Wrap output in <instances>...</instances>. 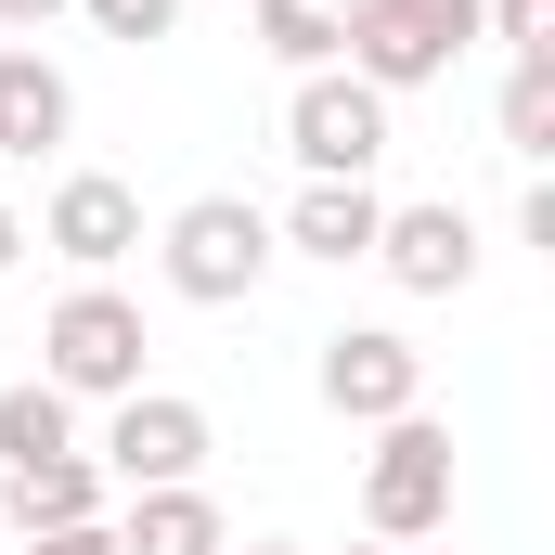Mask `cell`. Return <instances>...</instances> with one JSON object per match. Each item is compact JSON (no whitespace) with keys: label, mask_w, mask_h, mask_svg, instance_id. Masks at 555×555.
Segmentation results:
<instances>
[{"label":"cell","mask_w":555,"mask_h":555,"mask_svg":"<svg viewBox=\"0 0 555 555\" xmlns=\"http://www.w3.org/2000/svg\"><path fill=\"white\" fill-rule=\"evenodd\" d=\"M478 39H504L517 65H555V0H478Z\"/></svg>","instance_id":"e0dca14e"},{"label":"cell","mask_w":555,"mask_h":555,"mask_svg":"<svg viewBox=\"0 0 555 555\" xmlns=\"http://www.w3.org/2000/svg\"><path fill=\"white\" fill-rule=\"evenodd\" d=\"M117 555H220L233 543V517L207 504V478H181V491H130V517H104Z\"/></svg>","instance_id":"7c38bea8"},{"label":"cell","mask_w":555,"mask_h":555,"mask_svg":"<svg viewBox=\"0 0 555 555\" xmlns=\"http://www.w3.org/2000/svg\"><path fill=\"white\" fill-rule=\"evenodd\" d=\"M349 555H401V543H349Z\"/></svg>","instance_id":"603a6c76"},{"label":"cell","mask_w":555,"mask_h":555,"mask_svg":"<svg viewBox=\"0 0 555 555\" xmlns=\"http://www.w3.org/2000/svg\"><path fill=\"white\" fill-rule=\"evenodd\" d=\"M26 555H117V530H104V517H78V530H39Z\"/></svg>","instance_id":"d6986e66"},{"label":"cell","mask_w":555,"mask_h":555,"mask_svg":"<svg viewBox=\"0 0 555 555\" xmlns=\"http://www.w3.org/2000/svg\"><path fill=\"white\" fill-rule=\"evenodd\" d=\"M78 13H91V26H104V39H168V26H181V0H78Z\"/></svg>","instance_id":"ac0fdd59"},{"label":"cell","mask_w":555,"mask_h":555,"mask_svg":"<svg viewBox=\"0 0 555 555\" xmlns=\"http://www.w3.org/2000/svg\"><path fill=\"white\" fill-rule=\"evenodd\" d=\"M310 388H323V414H336V426L426 414V349L401 336V323H336L323 362H310Z\"/></svg>","instance_id":"8992f818"},{"label":"cell","mask_w":555,"mask_h":555,"mask_svg":"<svg viewBox=\"0 0 555 555\" xmlns=\"http://www.w3.org/2000/svg\"><path fill=\"white\" fill-rule=\"evenodd\" d=\"M26 272V220H13V207H0V284Z\"/></svg>","instance_id":"44dd1931"},{"label":"cell","mask_w":555,"mask_h":555,"mask_svg":"<svg viewBox=\"0 0 555 555\" xmlns=\"http://www.w3.org/2000/svg\"><path fill=\"white\" fill-rule=\"evenodd\" d=\"M220 555H297V543H220Z\"/></svg>","instance_id":"7402d4cb"},{"label":"cell","mask_w":555,"mask_h":555,"mask_svg":"<svg viewBox=\"0 0 555 555\" xmlns=\"http://www.w3.org/2000/svg\"><path fill=\"white\" fill-rule=\"evenodd\" d=\"M0 517L39 543V530H78V517H104V465L91 452H52V465H13L0 478Z\"/></svg>","instance_id":"4fadbf2b"},{"label":"cell","mask_w":555,"mask_h":555,"mask_svg":"<svg viewBox=\"0 0 555 555\" xmlns=\"http://www.w3.org/2000/svg\"><path fill=\"white\" fill-rule=\"evenodd\" d=\"M375 220H388V194H375V181H297V207L272 220V246H284V259L349 272V259H375Z\"/></svg>","instance_id":"30bf717a"},{"label":"cell","mask_w":555,"mask_h":555,"mask_svg":"<svg viewBox=\"0 0 555 555\" xmlns=\"http://www.w3.org/2000/svg\"><path fill=\"white\" fill-rule=\"evenodd\" d=\"M504 155H530V168L555 155V65H517L504 78Z\"/></svg>","instance_id":"2e32d148"},{"label":"cell","mask_w":555,"mask_h":555,"mask_svg":"<svg viewBox=\"0 0 555 555\" xmlns=\"http://www.w3.org/2000/svg\"><path fill=\"white\" fill-rule=\"evenodd\" d=\"M259 52H272L284 78H323L349 52V0H259Z\"/></svg>","instance_id":"5bb4252c"},{"label":"cell","mask_w":555,"mask_h":555,"mask_svg":"<svg viewBox=\"0 0 555 555\" xmlns=\"http://www.w3.org/2000/svg\"><path fill=\"white\" fill-rule=\"evenodd\" d=\"M52 13H78V0H0V26H13V39H39Z\"/></svg>","instance_id":"ffe728a7"},{"label":"cell","mask_w":555,"mask_h":555,"mask_svg":"<svg viewBox=\"0 0 555 555\" xmlns=\"http://www.w3.org/2000/svg\"><path fill=\"white\" fill-rule=\"evenodd\" d=\"M426 530H452V426L388 414L362 452V543H426Z\"/></svg>","instance_id":"277c9868"},{"label":"cell","mask_w":555,"mask_h":555,"mask_svg":"<svg viewBox=\"0 0 555 555\" xmlns=\"http://www.w3.org/2000/svg\"><path fill=\"white\" fill-rule=\"evenodd\" d=\"M52 452H78V401H65L52 375L0 388V478H13V465H52Z\"/></svg>","instance_id":"9a60e30c"},{"label":"cell","mask_w":555,"mask_h":555,"mask_svg":"<svg viewBox=\"0 0 555 555\" xmlns=\"http://www.w3.org/2000/svg\"><path fill=\"white\" fill-rule=\"evenodd\" d=\"M375 272L401 284V297H465V284H478V220H465L452 194L388 207V220H375Z\"/></svg>","instance_id":"9c48e42d"},{"label":"cell","mask_w":555,"mask_h":555,"mask_svg":"<svg viewBox=\"0 0 555 555\" xmlns=\"http://www.w3.org/2000/svg\"><path fill=\"white\" fill-rule=\"evenodd\" d=\"M26 246H52L78 284H104V272L142 246V194H130V181H104V168H78V181H52V207H39Z\"/></svg>","instance_id":"ba28073f"},{"label":"cell","mask_w":555,"mask_h":555,"mask_svg":"<svg viewBox=\"0 0 555 555\" xmlns=\"http://www.w3.org/2000/svg\"><path fill=\"white\" fill-rule=\"evenodd\" d=\"M207 452H220V426L207 401H181V388H130V401H104V491H181V478H207Z\"/></svg>","instance_id":"5b68a950"},{"label":"cell","mask_w":555,"mask_h":555,"mask_svg":"<svg viewBox=\"0 0 555 555\" xmlns=\"http://www.w3.org/2000/svg\"><path fill=\"white\" fill-rule=\"evenodd\" d=\"M142 297H117V284H65L52 297V323H39V375L65 388V401H130L142 388Z\"/></svg>","instance_id":"7a4b0ae2"},{"label":"cell","mask_w":555,"mask_h":555,"mask_svg":"<svg viewBox=\"0 0 555 555\" xmlns=\"http://www.w3.org/2000/svg\"><path fill=\"white\" fill-rule=\"evenodd\" d=\"M284 155H297L310 181H375V155H388V91H362L349 65L297 78V104H284Z\"/></svg>","instance_id":"52a82bcc"},{"label":"cell","mask_w":555,"mask_h":555,"mask_svg":"<svg viewBox=\"0 0 555 555\" xmlns=\"http://www.w3.org/2000/svg\"><path fill=\"white\" fill-rule=\"evenodd\" d=\"M272 207H246V194H194V207H168V233H155V272L168 297H194V310H246L259 284H272Z\"/></svg>","instance_id":"6da1fadb"},{"label":"cell","mask_w":555,"mask_h":555,"mask_svg":"<svg viewBox=\"0 0 555 555\" xmlns=\"http://www.w3.org/2000/svg\"><path fill=\"white\" fill-rule=\"evenodd\" d=\"M65 130H78V91H65V65H52L39 39H13V52H0V155H26V168H39Z\"/></svg>","instance_id":"8fae6325"},{"label":"cell","mask_w":555,"mask_h":555,"mask_svg":"<svg viewBox=\"0 0 555 555\" xmlns=\"http://www.w3.org/2000/svg\"><path fill=\"white\" fill-rule=\"evenodd\" d=\"M465 39H478V0H349V78L362 91H426V78H452L465 65Z\"/></svg>","instance_id":"3957f363"}]
</instances>
